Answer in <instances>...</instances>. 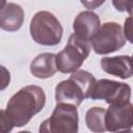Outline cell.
Instances as JSON below:
<instances>
[{"mask_svg":"<svg viewBox=\"0 0 133 133\" xmlns=\"http://www.w3.org/2000/svg\"><path fill=\"white\" fill-rule=\"evenodd\" d=\"M45 102L46 96L43 88L36 85H28L10 98L5 111L14 126L22 127L43 109Z\"/></svg>","mask_w":133,"mask_h":133,"instance_id":"1","label":"cell"},{"mask_svg":"<svg viewBox=\"0 0 133 133\" xmlns=\"http://www.w3.org/2000/svg\"><path fill=\"white\" fill-rule=\"evenodd\" d=\"M62 26L57 18L49 11L36 12L30 22V34L33 41L44 46H54L60 43Z\"/></svg>","mask_w":133,"mask_h":133,"instance_id":"2","label":"cell"},{"mask_svg":"<svg viewBox=\"0 0 133 133\" xmlns=\"http://www.w3.org/2000/svg\"><path fill=\"white\" fill-rule=\"evenodd\" d=\"M89 51V43L80 39L74 33L71 34L64 49L56 54L57 70L64 74L76 72L87 58Z\"/></svg>","mask_w":133,"mask_h":133,"instance_id":"3","label":"cell"},{"mask_svg":"<svg viewBox=\"0 0 133 133\" xmlns=\"http://www.w3.org/2000/svg\"><path fill=\"white\" fill-rule=\"evenodd\" d=\"M78 111L69 104H57L52 115L39 126V133H77Z\"/></svg>","mask_w":133,"mask_h":133,"instance_id":"4","label":"cell"},{"mask_svg":"<svg viewBox=\"0 0 133 133\" xmlns=\"http://www.w3.org/2000/svg\"><path fill=\"white\" fill-rule=\"evenodd\" d=\"M126 44L123 28L118 23L108 22L101 26L91 39V45L97 54H108L119 50Z\"/></svg>","mask_w":133,"mask_h":133,"instance_id":"5","label":"cell"},{"mask_svg":"<svg viewBox=\"0 0 133 133\" xmlns=\"http://www.w3.org/2000/svg\"><path fill=\"white\" fill-rule=\"evenodd\" d=\"M131 88L128 84L108 79L97 81L91 94V100H105L110 105L125 104L130 102Z\"/></svg>","mask_w":133,"mask_h":133,"instance_id":"6","label":"cell"},{"mask_svg":"<svg viewBox=\"0 0 133 133\" xmlns=\"http://www.w3.org/2000/svg\"><path fill=\"white\" fill-rule=\"evenodd\" d=\"M105 127L106 131L116 132L118 130L131 129L132 127V104L130 102L125 104L110 105L105 112Z\"/></svg>","mask_w":133,"mask_h":133,"instance_id":"7","label":"cell"},{"mask_svg":"<svg viewBox=\"0 0 133 133\" xmlns=\"http://www.w3.org/2000/svg\"><path fill=\"white\" fill-rule=\"evenodd\" d=\"M101 28V22L99 17L90 11H82L80 12L74 20L73 29L74 34L84 42H91L95 35Z\"/></svg>","mask_w":133,"mask_h":133,"instance_id":"8","label":"cell"},{"mask_svg":"<svg viewBox=\"0 0 133 133\" xmlns=\"http://www.w3.org/2000/svg\"><path fill=\"white\" fill-rule=\"evenodd\" d=\"M55 99L57 104H69L77 107L86 98L79 84L69 78L68 80L61 81L56 86Z\"/></svg>","mask_w":133,"mask_h":133,"instance_id":"9","label":"cell"},{"mask_svg":"<svg viewBox=\"0 0 133 133\" xmlns=\"http://www.w3.org/2000/svg\"><path fill=\"white\" fill-rule=\"evenodd\" d=\"M24 21L23 8L16 3L6 2L0 9V27L5 31H16Z\"/></svg>","mask_w":133,"mask_h":133,"instance_id":"10","label":"cell"},{"mask_svg":"<svg viewBox=\"0 0 133 133\" xmlns=\"http://www.w3.org/2000/svg\"><path fill=\"white\" fill-rule=\"evenodd\" d=\"M101 66L106 73L122 79H128L132 76L131 57L128 55L104 57L101 59Z\"/></svg>","mask_w":133,"mask_h":133,"instance_id":"11","label":"cell"},{"mask_svg":"<svg viewBox=\"0 0 133 133\" xmlns=\"http://www.w3.org/2000/svg\"><path fill=\"white\" fill-rule=\"evenodd\" d=\"M56 54L54 53H42L30 63L31 74L39 79L50 78L56 73Z\"/></svg>","mask_w":133,"mask_h":133,"instance_id":"12","label":"cell"},{"mask_svg":"<svg viewBox=\"0 0 133 133\" xmlns=\"http://www.w3.org/2000/svg\"><path fill=\"white\" fill-rule=\"evenodd\" d=\"M105 112L106 110L102 107L89 108L85 115V123L87 128L94 133H104L105 127Z\"/></svg>","mask_w":133,"mask_h":133,"instance_id":"13","label":"cell"},{"mask_svg":"<svg viewBox=\"0 0 133 133\" xmlns=\"http://www.w3.org/2000/svg\"><path fill=\"white\" fill-rule=\"evenodd\" d=\"M70 78L79 84V86L82 88V90L85 95V98L90 97V94L97 83L96 78L90 73L83 71V70H79V71L74 72Z\"/></svg>","mask_w":133,"mask_h":133,"instance_id":"14","label":"cell"},{"mask_svg":"<svg viewBox=\"0 0 133 133\" xmlns=\"http://www.w3.org/2000/svg\"><path fill=\"white\" fill-rule=\"evenodd\" d=\"M14 128L5 110H0V133H9Z\"/></svg>","mask_w":133,"mask_h":133,"instance_id":"15","label":"cell"},{"mask_svg":"<svg viewBox=\"0 0 133 133\" xmlns=\"http://www.w3.org/2000/svg\"><path fill=\"white\" fill-rule=\"evenodd\" d=\"M10 82V73L9 71L3 66L0 65V90L5 89Z\"/></svg>","mask_w":133,"mask_h":133,"instance_id":"16","label":"cell"},{"mask_svg":"<svg viewBox=\"0 0 133 133\" xmlns=\"http://www.w3.org/2000/svg\"><path fill=\"white\" fill-rule=\"evenodd\" d=\"M112 4L119 11H128L129 14L132 12V1H113Z\"/></svg>","mask_w":133,"mask_h":133,"instance_id":"17","label":"cell"},{"mask_svg":"<svg viewBox=\"0 0 133 133\" xmlns=\"http://www.w3.org/2000/svg\"><path fill=\"white\" fill-rule=\"evenodd\" d=\"M124 35L126 38H128L129 42L132 43V18L129 17L126 21H125V27H124Z\"/></svg>","mask_w":133,"mask_h":133,"instance_id":"18","label":"cell"},{"mask_svg":"<svg viewBox=\"0 0 133 133\" xmlns=\"http://www.w3.org/2000/svg\"><path fill=\"white\" fill-rule=\"evenodd\" d=\"M103 2H87V1H82V4H84L87 8H95L98 5H101Z\"/></svg>","mask_w":133,"mask_h":133,"instance_id":"19","label":"cell"},{"mask_svg":"<svg viewBox=\"0 0 133 133\" xmlns=\"http://www.w3.org/2000/svg\"><path fill=\"white\" fill-rule=\"evenodd\" d=\"M117 133H132V130L127 129V130H124V131H121V132H117Z\"/></svg>","mask_w":133,"mask_h":133,"instance_id":"20","label":"cell"},{"mask_svg":"<svg viewBox=\"0 0 133 133\" xmlns=\"http://www.w3.org/2000/svg\"><path fill=\"white\" fill-rule=\"evenodd\" d=\"M5 3H6L5 1H3V0H0V9H1V8H2L4 5H5Z\"/></svg>","mask_w":133,"mask_h":133,"instance_id":"21","label":"cell"},{"mask_svg":"<svg viewBox=\"0 0 133 133\" xmlns=\"http://www.w3.org/2000/svg\"><path fill=\"white\" fill-rule=\"evenodd\" d=\"M19 133H31V132H29V131H21Z\"/></svg>","mask_w":133,"mask_h":133,"instance_id":"22","label":"cell"}]
</instances>
